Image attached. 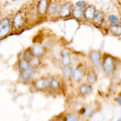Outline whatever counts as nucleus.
<instances>
[{
	"mask_svg": "<svg viewBox=\"0 0 121 121\" xmlns=\"http://www.w3.org/2000/svg\"><path fill=\"white\" fill-rule=\"evenodd\" d=\"M89 60L92 64L97 69L101 68V57L99 52L96 50L92 51L89 55Z\"/></svg>",
	"mask_w": 121,
	"mask_h": 121,
	"instance_id": "1",
	"label": "nucleus"
},
{
	"mask_svg": "<svg viewBox=\"0 0 121 121\" xmlns=\"http://www.w3.org/2000/svg\"><path fill=\"white\" fill-rule=\"evenodd\" d=\"M102 67L104 72L106 75L110 74L114 69V61L110 56L106 57L103 60Z\"/></svg>",
	"mask_w": 121,
	"mask_h": 121,
	"instance_id": "2",
	"label": "nucleus"
},
{
	"mask_svg": "<svg viewBox=\"0 0 121 121\" xmlns=\"http://www.w3.org/2000/svg\"><path fill=\"white\" fill-rule=\"evenodd\" d=\"M25 21V13L22 11L17 12L15 16L13 19V25L16 28H18L22 26Z\"/></svg>",
	"mask_w": 121,
	"mask_h": 121,
	"instance_id": "3",
	"label": "nucleus"
},
{
	"mask_svg": "<svg viewBox=\"0 0 121 121\" xmlns=\"http://www.w3.org/2000/svg\"><path fill=\"white\" fill-rule=\"evenodd\" d=\"M10 24L8 18H4L0 22V37L6 35L9 31Z\"/></svg>",
	"mask_w": 121,
	"mask_h": 121,
	"instance_id": "4",
	"label": "nucleus"
},
{
	"mask_svg": "<svg viewBox=\"0 0 121 121\" xmlns=\"http://www.w3.org/2000/svg\"><path fill=\"white\" fill-rule=\"evenodd\" d=\"M95 15V9L93 6H89L86 8L85 11V16L88 20L92 19Z\"/></svg>",
	"mask_w": 121,
	"mask_h": 121,
	"instance_id": "5",
	"label": "nucleus"
},
{
	"mask_svg": "<svg viewBox=\"0 0 121 121\" xmlns=\"http://www.w3.org/2000/svg\"><path fill=\"white\" fill-rule=\"evenodd\" d=\"M60 14L62 17H67L70 14V8L68 4L64 5L60 10Z\"/></svg>",
	"mask_w": 121,
	"mask_h": 121,
	"instance_id": "6",
	"label": "nucleus"
},
{
	"mask_svg": "<svg viewBox=\"0 0 121 121\" xmlns=\"http://www.w3.org/2000/svg\"><path fill=\"white\" fill-rule=\"evenodd\" d=\"M47 8V0H41L38 5V10L40 14H43Z\"/></svg>",
	"mask_w": 121,
	"mask_h": 121,
	"instance_id": "7",
	"label": "nucleus"
},
{
	"mask_svg": "<svg viewBox=\"0 0 121 121\" xmlns=\"http://www.w3.org/2000/svg\"><path fill=\"white\" fill-rule=\"evenodd\" d=\"M111 32L114 35L119 36L121 35V26L117 24L112 25L110 27Z\"/></svg>",
	"mask_w": 121,
	"mask_h": 121,
	"instance_id": "8",
	"label": "nucleus"
},
{
	"mask_svg": "<svg viewBox=\"0 0 121 121\" xmlns=\"http://www.w3.org/2000/svg\"><path fill=\"white\" fill-rule=\"evenodd\" d=\"M50 83V81L46 79H39L35 83V86L37 88L40 89H44Z\"/></svg>",
	"mask_w": 121,
	"mask_h": 121,
	"instance_id": "9",
	"label": "nucleus"
},
{
	"mask_svg": "<svg viewBox=\"0 0 121 121\" xmlns=\"http://www.w3.org/2000/svg\"><path fill=\"white\" fill-rule=\"evenodd\" d=\"M59 8L58 5L56 3L52 2L50 5L49 7L48 11L50 14L52 15H54L58 12L59 10Z\"/></svg>",
	"mask_w": 121,
	"mask_h": 121,
	"instance_id": "10",
	"label": "nucleus"
},
{
	"mask_svg": "<svg viewBox=\"0 0 121 121\" xmlns=\"http://www.w3.org/2000/svg\"><path fill=\"white\" fill-rule=\"evenodd\" d=\"M94 22L97 25H101L104 20V14L101 11H98L94 17Z\"/></svg>",
	"mask_w": 121,
	"mask_h": 121,
	"instance_id": "11",
	"label": "nucleus"
},
{
	"mask_svg": "<svg viewBox=\"0 0 121 121\" xmlns=\"http://www.w3.org/2000/svg\"><path fill=\"white\" fill-rule=\"evenodd\" d=\"M72 78L75 81L80 80L82 78V72L78 69H75L72 72Z\"/></svg>",
	"mask_w": 121,
	"mask_h": 121,
	"instance_id": "12",
	"label": "nucleus"
},
{
	"mask_svg": "<svg viewBox=\"0 0 121 121\" xmlns=\"http://www.w3.org/2000/svg\"><path fill=\"white\" fill-rule=\"evenodd\" d=\"M32 52L35 55L40 56L43 53V49L40 45H36L33 47Z\"/></svg>",
	"mask_w": 121,
	"mask_h": 121,
	"instance_id": "13",
	"label": "nucleus"
},
{
	"mask_svg": "<svg viewBox=\"0 0 121 121\" xmlns=\"http://www.w3.org/2000/svg\"><path fill=\"white\" fill-rule=\"evenodd\" d=\"M87 80L90 84H93L96 80V75L94 71H89L87 76Z\"/></svg>",
	"mask_w": 121,
	"mask_h": 121,
	"instance_id": "14",
	"label": "nucleus"
},
{
	"mask_svg": "<svg viewBox=\"0 0 121 121\" xmlns=\"http://www.w3.org/2000/svg\"><path fill=\"white\" fill-rule=\"evenodd\" d=\"M79 91L80 93L82 95H86L91 92V88L87 85H83L80 86Z\"/></svg>",
	"mask_w": 121,
	"mask_h": 121,
	"instance_id": "15",
	"label": "nucleus"
},
{
	"mask_svg": "<svg viewBox=\"0 0 121 121\" xmlns=\"http://www.w3.org/2000/svg\"><path fill=\"white\" fill-rule=\"evenodd\" d=\"M73 15L77 18H80L83 15V11L77 8H75L73 11Z\"/></svg>",
	"mask_w": 121,
	"mask_h": 121,
	"instance_id": "16",
	"label": "nucleus"
},
{
	"mask_svg": "<svg viewBox=\"0 0 121 121\" xmlns=\"http://www.w3.org/2000/svg\"><path fill=\"white\" fill-rule=\"evenodd\" d=\"M29 64L26 60H22L19 63V69L21 70H24L27 69Z\"/></svg>",
	"mask_w": 121,
	"mask_h": 121,
	"instance_id": "17",
	"label": "nucleus"
},
{
	"mask_svg": "<svg viewBox=\"0 0 121 121\" xmlns=\"http://www.w3.org/2000/svg\"><path fill=\"white\" fill-rule=\"evenodd\" d=\"M62 71H63L64 75L65 77H69L71 75L72 70H71V68L69 66H65L64 67H63V68L62 69Z\"/></svg>",
	"mask_w": 121,
	"mask_h": 121,
	"instance_id": "18",
	"label": "nucleus"
},
{
	"mask_svg": "<svg viewBox=\"0 0 121 121\" xmlns=\"http://www.w3.org/2000/svg\"><path fill=\"white\" fill-rule=\"evenodd\" d=\"M32 72H33V71L31 69H26V70H24L22 73V77L24 79L28 78L31 76Z\"/></svg>",
	"mask_w": 121,
	"mask_h": 121,
	"instance_id": "19",
	"label": "nucleus"
},
{
	"mask_svg": "<svg viewBox=\"0 0 121 121\" xmlns=\"http://www.w3.org/2000/svg\"><path fill=\"white\" fill-rule=\"evenodd\" d=\"M109 21L113 24H117L119 22V19L114 15H110L108 17Z\"/></svg>",
	"mask_w": 121,
	"mask_h": 121,
	"instance_id": "20",
	"label": "nucleus"
},
{
	"mask_svg": "<svg viewBox=\"0 0 121 121\" xmlns=\"http://www.w3.org/2000/svg\"><path fill=\"white\" fill-rule=\"evenodd\" d=\"M39 60L38 58L35 57L33 58L29 61V65L32 67H35L39 64Z\"/></svg>",
	"mask_w": 121,
	"mask_h": 121,
	"instance_id": "21",
	"label": "nucleus"
},
{
	"mask_svg": "<svg viewBox=\"0 0 121 121\" xmlns=\"http://www.w3.org/2000/svg\"><path fill=\"white\" fill-rule=\"evenodd\" d=\"M69 61H70V58H69V56L66 53L63 54V56L62 57L63 64L65 65H66L67 64H68L69 63Z\"/></svg>",
	"mask_w": 121,
	"mask_h": 121,
	"instance_id": "22",
	"label": "nucleus"
},
{
	"mask_svg": "<svg viewBox=\"0 0 121 121\" xmlns=\"http://www.w3.org/2000/svg\"><path fill=\"white\" fill-rule=\"evenodd\" d=\"M66 120L68 121H76L78 120V118L75 115L69 114L66 117Z\"/></svg>",
	"mask_w": 121,
	"mask_h": 121,
	"instance_id": "23",
	"label": "nucleus"
},
{
	"mask_svg": "<svg viewBox=\"0 0 121 121\" xmlns=\"http://www.w3.org/2000/svg\"><path fill=\"white\" fill-rule=\"evenodd\" d=\"M25 57L26 58V60H29V61L33 58L31 52L30 51H26V52H25Z\"/></svg>",
	"mask_w": 121,
	"mask_h": 121,
	"instance_id": "24",
	"label": "nucleus"
},
{
	"mask_svg": "<svg viewBox=\"0 0 121 121\" xmlns=\"http://www.w3.org/2000/svg\"><path fill=\"white\" fill-rule=\"evenodd\" d=\"M88 112H89L88 109L84 108V107H82L79 110V113L83 115H87V114L88 113Z\"/></svg>",
	"mask_w": 121,
	"mask_h": 121,
	"instance_id": "25",
	"label": "nucleus"
},
{
	"mask_svg": "<svg viewBox=\"0 0 121 121\" xmlns=\"http://www.w3.org/2000/svg\"><path fill=\"white\" fill-rule=\"evenodd\" d=\"M50 84L53 87H56L58 86V83L55 80H52L50 81Z\"/></svg>",
	"mask_w": 121,
	"mask_h": 121,
	"instance_id": "26",
	"label": "nucleus"
},
{
	"mask_svg": "<svg viewBox=\"0 0 121 121\" xmlns=\"http://www.w3.org/2000/svg\"><path fill=\"white\" fill-rule=\"evenodd\" d=\"M76 5L78 7H83L85 5V2L83 1H79L76 3Z\"/></svg>",
	"mask_w": 121,
	"mask_h": 121,
	"instance_id": "27",
	"label": "nucleus"
},
{
	"mask_svg": "<svg viewBox=\"0 0 121 121\" xmlns=\"http://www.w3.org/2000/svg\"><path fill=\"white\" fill-rule=\"evenodd\" d=\"M116 101L120 104L121 105V97L119 96L118 97L116 98Z\"/></svg>",
	"mask_w": 121,
	"mask_h": 121,
	"instance_id": "28",
	"label": "nucleus"
},
{
	"mask_svg": "<svg viewBox=\"0 0 121 121\" xmlns=\"http://www.w3.org/2000/svg\"></svg>",
	"mask_w": 121,
	"mask_h": 121,
	"instance_id": "29",
	"label": "nucleus"
}]
</instances>
